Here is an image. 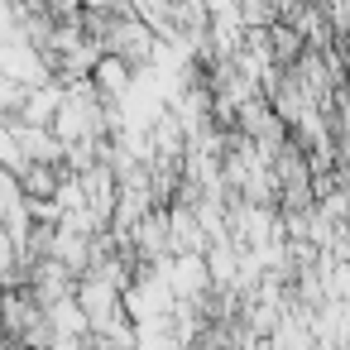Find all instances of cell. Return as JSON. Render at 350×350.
Returning a JSON list of instances; mask_svg holds the SVG:
<instances>
[{"label": "cell", "instance_id": "cell-6", "mask_svg": "<svg viewBox=\"0 0 350 350\" xmlns=\"http://www.w3.org/2000/svg\"><path fill=\"white\" fill-rule=\"evenodd\" d=\"M0 350H25V345H15V340H5V345H0Z\"/></svg>", "mask_w": 350, "mask_h": 350}, {"label": "cell", "instance_id": "cell-4", "mask_svg": "<svg viewBox=\"0 0 350 350\" xmlns=\"http://www.w3.org/2000/svg\"><path fill=\"white\" fill-rule=\"evenodd\" d=\"M77 302H82V312L92 317V326H101V321H111V317H125V293H120L116 283L96 278V273H87V278H82Z\"/></svg>", "mask_w": 350, "mask_h": 350}, {"label": "cell", "instance_id": "cell-3", "mask_svg": "<svg viewBox=\"0 0 350 350\" xmlns=\"http://www.w3.org/2000/svg\"><path fill=\"white\" fill-rule=\"evenodd\" d=\"M92 87L101 92L106 106H125V101L135 96V87H139V72H135L125 58H101L96 72H92Z\"/></svg>", "mask_w": 350, "mask_h": 350}, {"label": "cell", "instance_id": "cell-1", "mask_svg": "<svg viewBox=\"0 0 350 350\" xmlns=\"http://www.w3.org/2000/svg\"><path fill=\"white\" fill-rule=\"evenodd\" d=\"M0 130L20 144V154H25L29 163H44V168H63V163H68V144H63L53 130H44V125H29V120H20V116H0Z\"/></svg>", "mask_w": 350, "mask_h": 350}, {"label": "cell", "instance_id": "cell-5", "mask_svg": "<svg viewBox=\"0 0 350 350\" xmlns=\"http://www.w3.org/2000/svg\"><path fill=\"white\" fill-rule=\"evenodd\" d=\"M49 317H53L58 340H87V336H92V317L82 312V302H77V297H68V302L49 307Z\"/></svg>", "mask_w": 350, "mask_h": 350}, {"label": "cell", "instance_id": "cell-2", "mask_svg": "<svg viewBox=\"0 0 350 350\" xmlns=\"http://www.w3.org/2000/svg\"><path fill=\"white\" fill-rule=\"evenodd\" d=\"M77 288H82V273H72L68 264H58V259L29 264V293L39 307H58V302L77 297Z\"/></svg>", "mask_w": 350, "mask_h": 350}]
</instances>
